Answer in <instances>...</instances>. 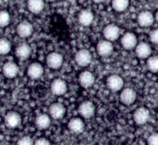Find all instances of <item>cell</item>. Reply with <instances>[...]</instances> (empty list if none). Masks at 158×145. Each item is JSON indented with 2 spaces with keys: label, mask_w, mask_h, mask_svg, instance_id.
I'll return each instance as SVG.
<instances>
[{
  "label": "cell",
  "mask_w": 158,
  "mask_h": 145,
  "mask_svg": "<svg viewBox=\"0 0 158 145\" xmlns=\"http://www.w3.org/2000/svg\"><path fill=\"white\" fill-rule=\"evenodd\" d=\"M63 58L61 54L58 52H51L46 57L47 65L52 69H58L62 66Z\"/></svg>",
  "instance_id": "277c9868"
},
{
  "label": "cell",
  "mask_w": 158,
  "mask_h": 145,
  "mask_svg": "<svg viewBox=\"0 0 158 145\" xmlns=\"http://www.w3.org/2000/svg\"><path fill=\"white\" fill-rule=\"evenodd\" d=\"M97 51L99 55L102 57H107L112 54L114 51V46H113L111 41L108 40H102L97 44Z\"/></svg>",
  "instance_id": "4fadbf2b"
},
{
  "label": "cell",
  "mask_w": 158,
  "mask_h": 145,
  "mask_svg": "<svg viewBox=\"0 0 158 145\" xmlns=\"http://www.w3.org/2000/svg\"><path fill=\"white\" fill-rule=\"evenodd\" d=\"M4 121L6 127L9 128H15L21 124L22 117L18 112L11 111L6 115Z\"/></svg>",
  "instance_id": "6da1fadb"
},
{
  "label": "cell",
  "mask_w": 158,
  "mask_h": 145,
  "mask_svg": "<svg viewBox=\"0 0 158 145\" xmlns=\"http://www.w3.org/2000/svg\"><path fill=\"white\" fill-rule=\"evenodd\" d=\"M17 145H34V142L30 137L24 136L19 139Z\"/></svg>",
  "instance_id": "83f0119b"
},
{
  "label": "cell",
  "mask_w": 158,
  "mask_h": 145,
  "mask_svg": "<svg viewBox=\"0 0 158 145\" xmlns=\"http://www.w3.org/2000/svg\"><path fill=\"white\" fill-rule=\"evenodd\" d=\"M154 19L155 18H154V15L149 11H143L139 14L138 17H137L138 24L143 28H148L152 25Z\"/></svg>",
  "instance_id": "7c38bea8"
},
{
  "label": "cell",
  "mask_w": 158,
  "mask_h": 145,
  "mask_svg": "<svg viewBox=\"0 0 158 145\" xmlns=\"http://www.w3.org/2000/svg\"><path fill=\"white\" fill-rule=\"evenodd\" d=\"M27 7L32 13H40L44 9V0H28Z\"/></svg>",
  "instance_id": "603a6c76"
},
{
  "label": "cell",
  "mask_w": 158,
  "mask_h": 145,
  "mask_svg": "<svg viewBox=\"0 0 158 145\" xmlns=\"http://www.w3.org/2000/svg\"><path fill=\"white\" fill-rule=\"evenodd\" d=\"M137 44V38L135 34L127 32L121 38V45L127 50H131L135 48Z\"/></svg>",
  "instance_id": "5bb4252c"
},
{
  "label": "cell",
  "mask_w": 158,
  "mask_h": 145,
  "mask_svg": "<svg viewBox=\"0 0 158 145\" xmlns=\"http://www.w3.org/2000/svg\"><path fill=\"white\" fill-rule=\"evenodd\" d=\"M50 118L46 114H40L35 118V124L40 130H45L50 125Z\"/></svg>",
  "instance_id": "7402d4cb"
},
{
  "label": "cell",
  "mask_w": 158,
  "mask_h": 145,
  "mask_svg": "<svg viewBox=\"0 0 158 145\" xmlns=\"http://www.w3.org/2000/svg\"><path fill=\"white\" fill-rule=\"evenodd\" d=\"M15 55L20 59H26L29 58L32 52V49L26 43H22L19 45L15 49Z\"/></svg>",
  "instance_id": "ffe728a7"
},
{
  "label": "cell",
  "mask_w": 158,
  "mask_h": 145,
  "mask_svg": "<svg viewBox=\"0 0 158 145\" xmlns=\"http://www.w3.org/2000/svg\"><path fill=\"white\" fill-rule=\"evenodd\" d=\"M34 145H50V142L46 138H41L37 139L34 143Z\"/></svg>",
  "instance_id": "4dcf8cb0"
},
{
  "label": "cell",
  "mask_w": 158,
  "mask_h": 145,
  "mask_svg": "<svg viewBox=\"0 0 158 145\" xmlns=\"http://www.w3.org/2000/svg\"><path fill=\"white\" fill-rule=\"evenodd\" d=\"M94 18V13L89 9H83L80 12L78 16L79 22L83 26H89Z\"/></svg>",
  "instance_id": "d6986e66"
},
{
  "label": "cell",
  "mask_w": 158,
  "mask_h": 145,
  "mask_svg": "<svg viewBox=\"0 0 158 145\" xmlns=\"http://www.w3.org/2000/svg\"><path fill=\"white\" fill-rule=\"evenodd\" d=\"M46 1H47V2H54L55 0H46Z\"/></svg>",
  "instance_id": "836d02e7"
},
{
  "label": "cell",
  "mask_w": 158,
  "mask_h": 145,
  "mask_svg": "<svg viewBox=\"0 0 158 145\" xmlns=\"http://www.w3.org/2000/svg\"><path fill=\"white\" fill-rule=\"evenodd\" d=\"M95 106L89 101H85L79 106V113L85 118H91L95 114Z\"/></svg>",
  "instance_id": "3957f363"
},
{
  "label": "cell",
  "mask_w": 158,
  "mask_h": 145,
  "mask_svg": "<svg viewBox=\"0 0 158 145\" xmlns=\"http://www.w3.org/2000/svg\"><path fill=\"white\" fill-rule=\"evenodd\" d=\"M11 42L6 38H0V55H4L9 53L11 50Z\"/></svg>",
  "instance_id": "d4e9b609"
},
{
  "label": "cell",
  "mask_w": 158,
  "mask_h": 145,
  "mask_svg": "<svg viewBox=\"0 0 158 145\" xmlns=\"http://www.w3.org/2000/svg\"><path fill=\"white\" fill-rule=\"evenodd\" d=\"M2 73L7 78H13L19 73V67L13 61H8L2 66Z\"/></svg>",
  "instance_id": "2e32d148"
},
{
  "label": "cell",
  "mask_w": 158,
  "mask_h": 145,
  "mask_svg": "<svg viewBox=\"0 0 158 145\" xmlns=\"http://www.w3.org/2000/svg\"><path fill=\"white\" fill-rule=\"evenodd\" d=\"M123 79L118 75H112L106 79V85L113 92H118L123 88Z\"/></svg>",
  "instance_id": "5b68a950"
},
{
  "label": "cell",
  "mask_w": 158,
  "mask_h": 145,
  "mask_svg": "<svg viewBox=\"0 0 158 145\" xmlns=\"http://www.w3.org/2000/svg\"><path fill=\"white\" fill-rule=\"evenodd\" d=\"M136 98H137V93L134 89L131 88L123 89L120 95V101L126 105L132 104L136 101Z\"/></svg>",
  "instance_id": "30bf717a"
},
{
  "label": "cell",
  "mask_w": 158,
  "mask_h": 145,
  "mask_svg": "<svg viewBox=\"0 0 158 145\" xmlns=\"http://www.w3.org/2000/svg\"><path fill=\"white\" fill-rule=\"evenodd\" d=\"M150 118V112L146 108H139L134 114V121L138 125H143L148 121Z\"/></svg>",
  "instance_id": "8992f818"
},
{
  "label": "cell",
  "mask_w": 158,
  "mask_h": 145,
  "mask_svg": "<svg viewBox=\"0 0 158 145\" xmlns=\"http://www.w3.org/2000/svg\"><path fill=\"white\" fill-rule=\"evenodd\" d=\"M44 69L40 63L33 62L29 66L27 69V75L32 79H38L43 75Z\"/></svg>",
  "instance_id": "9a60e30c"
},
{
  "label": "cell",
  "mask_w": 158,
  "mask_h": 145,
  "mask_svg": "<svg viewBox=\"0 0 158 145\" xmlns=\"http://www.w3.org/2000/svg\"><path fill=\"white\" fill-rule=\"evenodd\" d=\"M120 29L114 24L107 25L103 29V35L105 38L110 41L117 40L120 37Z\"/></svg>",
  "instance_id": "9c48e42d"
},
{
  "label": "cell",
  "mask_w": 158,
  "mask_h": 145,
  "mask_svg": "<svg viewBox=\"0 0 158 145\" xmlns=\"http://www.w3.org/2000/svg\"><path fill=\"white\" fill-rule=\"evenodd\" d=\"M49 116L52 117L53 119H61L66 114V108L61 103H52L49 108Z\"/></svg>",
  "instance_id": "52a82bcc"
},
{
  "label": "cell",
  "mask_w": 158,
  "mask_h": 145,
  "mask_svg": "<svg viewBox=\"0 0 158 145\" xmlns=\"http://www.w3.org/2000/svg\"><path fill=\"white\" fill-rule=\"evenodd\" d=\"M10 15L6 10H0V28H5L10 23Z\"/></svg>",
  "instance_id": "4316f807"
},
{
  "label": "cell",
  "mask_w": 158,
  "mask_h": 145,
  "mask_svg": "<svg viewBox=\"0 0 158 145\" xmlns=\"http://www.w3.org/2000/svg\"><path fill=\"white\" fill-rule=\"evenodd\" d=\"M150 39L154 44L158 45V29H154L150 35Z\"/></svg>",
  "instance_id": "f546056e"
},
{
  "label": "cell",
  "mask_w": 158,
  "mask_h": 145,
  "mask_svg": "<svg viewBox=\"0 0 158 145\" xmlns=\"http://www.w3.org/2000/svg\"><path fill=\"white\" fill-rule=\"evenodd\" d=\"M93 1L96 3H101L103 2H104L105 0H93Z\"/></svg>",
  "instance_id": "1f68e13d"
},
{
  "label": "cell",
  "mask_w": 158,
  "mask_h": 145,
  "mask_svg": "<svg viewBox=\"0 0 158 145\" xmlns=\"http://www.w3.org/2000/svg\"><path fill=\"white\" fill-rule=\"evenodd\" d=\"M67 91V84L64 80L56 78L51 84V92L53 95L57 96L63 95Z\"/></svg>",
  "instance_id": "ba28073f"
},
{
  "label": "cell",
  "mask_w": 158,
  "mask_h": 145,
  "mask_svg": "<svg viewBox=\"0 0 158 145\" xmlns=\"http://www.w3.org/2000/svg\"><path fill=\"white\" fill-rule=\"evenodd\" d=\"M151 52V47L146 42L140 43L136 47V54L140 58H149Z\"/></svg>",
  "instance_id": "44dd1931"
},
{
  "label": "cell",
  "mask_w": 158,
  "mask_h": 145,
  "mask_svg": "<svg viewBox=\"0 0 158 145\" xmlns=\"http://www.w3.org/2000/svg\"><path fill=\"white\" fill-rule=\"evenodd\" d=\"M75 60L78 65L86 67L90 64L92 61V55L87 49H81L76 54Z\"/></svg>",
  "instance_id": "7a4b0ae2"
},
{
  "label": "cell",
  "mask_w": 158,
  "mask_h": 145,
  "mask_svg": "<svg viewBox=\"0 0 158 145\" xmlns=\"http://www.w3.org/2000/svg\"><path fill=\"white\" fill-rule=\"evenodd\" d=\"M129 0H112V7L116 12H122L129 7Z\"/></svg>",
  "instance_id": "cb8c5ba5"
},
{
  "label": "cell",
  "mask_w": 158,
  "mask_h": 145,
  "mask_svg": "<svg viewBox=\"0 0 158 145\" xmlns=\"http://www.w3.org/2000/svg\"><path fill=\"white\" fill-rule=\"evenodd\" d=\"M16 32L21 38H28L33 32V26L29 22L23 21L17 25Z\"/></svg>",
  "instance_id": "8fae6325"
},
{
  "label": "cell",
  "mask_w": 158,
  "mask_h": 145,
  "mask_svg": "<svg viewBox=\"0 0 158 145\" xmlns=\"http://www.w3.org/2000/svg\"><path fill=\"white\" fill-rule=\"evenodd\" d=\"M154 18H155L156 21H157V22H158V10H157V12H156V14H155V17H154Z\"/></svg>",
  "instance_id": "d6a6232c"
},
{
  "label": "cell",
  "mask_w": 158,
  "mask_h": 145,
  "mask_svg": "<svg viewBox=\"0 0 158 145\" xmlns=\"http://www.w3.org/2000/svg\"><path fill=\"white\" fill-rule=\"evenodd\" d=\"M148 145H158V133H154L148 139Z\"/></svg>",
  "instance_id": "f1b7e54d"
},
{
  "label": "cell",
  "mask_w": 158,
  "mask_h": 145,
  "mask_svg": "<svg viewBox=\"0 0 158 145\" xmlns=\"http://www.w3.org/2000/svg\"><path fill=\"white\" fill-rule=\"evenodd\" d=\"M147 66L151 72H158V56L154 55L149 57L147 62Z\"/></svg>",
  "instance_id": "484cf974"
},
{
  "label": "cell",
  "mask_w": 158,
  "mask_h": 145,
  "mask_svg": "<svg viewBox=\"0 0 158 145\" xmlns=\"http://www.w3.org/2000/svg\"><path fill=\"white\" fill-rule=\"evenodd\" d=\"M68 128L72 133L80 134L84 131V122L80 118H73L68 123Z\"/></svg>",
  "instance_id": "ac0fdd59"
},
{
  "label": "cell",
  "mask_w": 158,
  "mask_h": 145,
  "mask_svg": "<svg viewBox=\"0 0 158 145\" xmlns=\"http://www.w3.org/2000/svg\"><path fill=\"white\" fill-rule=\"evenodd\" d=\"M79 82L83 88H88L94 85L95 82V77L94 74L88 71L83 72L79 77Z\"/></svg>",
  "instance_id": "e0dca14e"
}]
</instances>
